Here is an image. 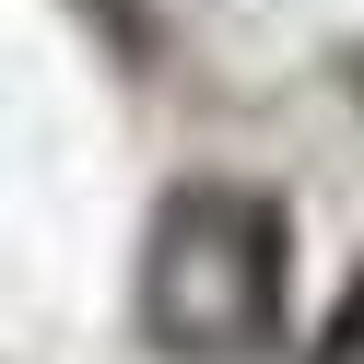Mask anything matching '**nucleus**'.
<instances>
[{"label": "nucleus", "mask_w": 364, "mask_h": 364, "mask_svg": "<svg viewBox=\"0 0 364 364\" xmlns=\"http://www.w3.org/2000/svg\"><path fill=\"white\" fill-rule=\"evenodd\" d=\"M329 364H364V282L341 294V317H329Z\"/></svg>", "instance_id": "nucleus-2"}, {"label": "nucleus", "mask_w": 364, "mask_h": 364, "mask_svg": "<svg viewBox=\"0 0 364 364\" xmlns=\"http://www.w3.org/2000/svg\"><path fill=\"white\" fill-rule=\"evenodd\" d=\"M141 317L188 364H235L247 341H270V317H282V212L247 188H176L165 223H153Z\"/></svg>", "instance_id": "nucleus-1"}]
</instances>
